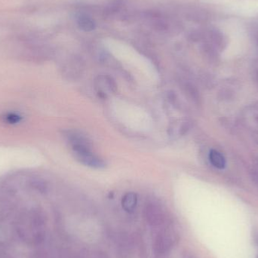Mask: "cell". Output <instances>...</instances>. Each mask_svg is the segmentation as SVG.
I'll return each instance as SVG.
<instances>
[{
	"mask_svg": "<svg viewBox=\"0 0 258 258\" xmlns=\"http://www.w3.org/2000/svg\"><path fill=\"white\" fill-rule=\"evenodd\" d=\"M76 159L86 166L94 168H102L105 167L104 161L95 155L91 148L79 149L73 150Z\"/></svg>",
	"mask_w": 258,
	"mask_h": 258,
	"instance_id": "obj_1",
	"label": "cell"
},
{
	"mask_svg": "<svg viewBox=\"0 0 258 258\" xmlns=\"http://www.w3.org/2000/svg\"><path fill=\"white\" fill-rule=\"evenodd\" d=\"M209 160L212 165L218 169H224L227 165V161L224 156L215 150H212L209 153Z\"/></svg>",
	"mask_w": 258,
	"mask_h": 258,
	"instance_id": "obj_2",
	"label": "cell"
},
{
	"mask_svg": "<svg viewBox=\"0 0 258 258\" xmlns=\"http://www.w3.org/2000/svg\"><path fill=\"white\" fill-rule=\"evenodd\" d=\"M137 196L133 192H128L125 194V197L122 199V207L127 211V212H132L136 207Z\"/></svg>",
	"mask_w": 258,
	"mask_h": 258,
	"instance_id": "obj_3",
	"label": "cell"
},
{
	"mask_svg": "<svg viewBox=\"0 0 258 258\" xmlns=\"http://www.w3.org/2000/svg\"><path fill=\"white\" fill-rule=\"evenodd\" d=\"M79 27L85 31H91L95 29V23L86 15H81L78 19Z\"/></svg>",
	"mask_w": 258,
	"mask_h": 258,
	"instance_id": "obj_4",
	"label": "cell"
}]
</instances>
